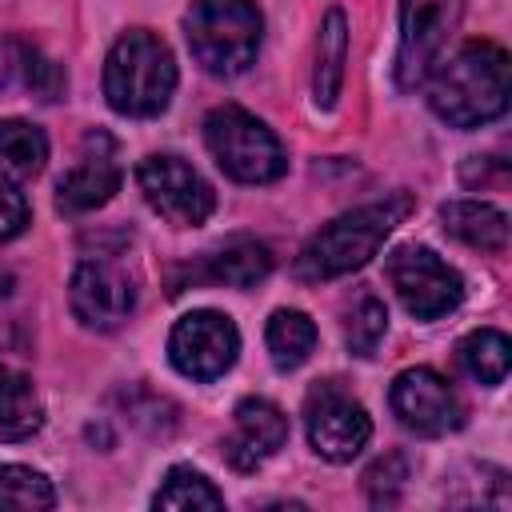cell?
<instances>
[{
	"label": "cell",
	"instance_id": "1",
	"mask_svg": "<svg viewBox=\"0 0 512 512\" xmlns=\"http://www.w3.org/2000/svg\"><path fill=\"white\" fill-rule=\"evenodd\" d=\"M508 52L492 40H468L432 68L428 104L452 128H480L508 108Z\"/></svg>",
	"mask_w": 512,
	"mask_h": 512
},
{
	"label": "cell",
	"instance_id": "2",
	"mask_svg": "<svg viewBox=\"0 0 512 512\" xmlns=\"http://www.w3.org/2000/svg\"><path fill=\"white\" fill-rule=\"evenodd\" d=\"M408 212H412V196L396 192L388 200H376L328 220L296 256V276L308 284H320V280H336L344 272L364 268Z\"/></svg>",
	"mask_w": 512,
	"mask_h": 512
},
{
	"label": "cell",
	"instance_id": "3",
	"mask_svg": "<svg viewBox=\"0 0 512 512\" xmlns=\"http://www.w3.org/2000/svg\"><path fill=\"white\" fill-rule=\"evenodd\" d=\"M176 92V60L168 44L148 32H124L104 60V96L120 116H156Z\"/></svg>",
	"mask_w": 512,
	"mask_h": 512
},
{
	"label": "cell",
	"instance_id": "4",
	"mask_svg": "<svg viewBox=\"0 0 512 512\" xmlns=\"http://www.w3.org/2000/svg\"><path fill=\"white\" fill-rule=\"evenodd\" d=\"M184 28L188 48L204 72L236 76L256 60L264 20L252 0H196L188 8Z\"/></svg>",
	"mask_w": 512,
	"mask_h": 512
},
{
	"label": "cell",
	"instance_id": "5",
	"mask_svg": "<svg viewBox=\"0 0 512 512\" xmlns=\"http://www.w3.org/2000/svg\"><path fill=\"white\" fill-rule=\"evenodd\" d=\"M204 144L212 160L240 184H272L288 168L276 132L236 104H220L204 116Z\"/></svg>",
	"mask_w": 512,
	"mask_h": 512
},
{
	"label": "cell",
	"instance_id": "6",
	"mask_svg": "<svg viewBox=\"0 0 512 512\" xmlns=\"http://www.w3.org/2000/svg\"><path fill=\"white\" fill-rule=\"evenodd\" d=\"M464 0H400V44H396V84L416 88L440 64L452 32L460 28Z\"/></svg>",
	"mask_w": 512,
	"mask_h": 512
},
{
	"label": "cell",
	"instance_id": "7",
	"mask_svg": "<svg viewBox=\"0 0 512 512\" xmlns=\"http://www.w3.org/2000/svg\"><path fill=\"white\" fill-rule=\"evenodd\" d=\"M388 280L416 320H440L464 300V280L432 248L404 244L388 256Z\"/></svg>",
	"mask_w": 512,
	"mask_h": 512
},
{
	"label": "cell",
	"instance_id": "8",
	"mask_svg": "<svg viewBox=\"0 0 512 512\" xmlns=\"http://www.w3.org/2000/svg\"><path fill=\"white\" fill-rule=\"evenodd\" d=\"M304 428H308V444L316 448V456L332 464H348L352 456H360V448L372 436V420L364 404L352 392H344L336 380H324L308 392Z\"/></svg>",
	"mask_w": 512,
	"mask_h": 512
},
{
	"label": "cell",
	"instance_id": "9",
	"mask_svg": "<svg viewBox=\"0 0 512 512\" xmlns=\"http://www.w3.org/2000/svg\"><path fill=\"white\" fill-rule=\"evenodd\" d=\"M136 184L152 212H160L168 224H204L216 208L212 184L184 164L180 156H148L136 168Z\"/></svg>",
	"mask_w": 512,
	"mask_h": 512
},
{
	"label": "cell",
	"instance_id": "10",
	"mask_svg": "<svg viewBox=\"0 0 512 512\" xmlns=\"http://www.w3.org/2000/svg\"><path fill=\"white\" fill-rule=\"evenodd\" d=\"M240 352V332L228 316L220 312H188L176 320L172 336H168V356L176 364L180 376L188 380H216L236 364Z\"/></svg>",
	"mask_w": 512,
	"mask_h": 512
},
{
	"label": "cell",
	"instance_id": "11",
	"mask_svg": "<svg viewBox=\"0 0 512 512\" xmlns=\"http://www.w3.org/2000/svg\"><path fill=\"white\" fill-rule=\"evenodd\" d=\"M388 404H392L396 420L416 436H444L464 424V404H460L456 388L432 368L400 372L392 380Z\"/></svg>",
	"mask_w": 512,
	"mask_h": 512
},
{
	"label": "cell",
	"instance_id": "12",
	"mask_svg": "<svg viewBox=\"0 0 512 512\" xmlns=\"http://www.w3.org/2000/svg\"><path fill=\"white\" fill-rule=\"evenodd\" d=\"M68 300H72V312L84 328L112 332L136 308V280L112 260H84L72 272Z\"/></svg>",
	"mask_w": 512,
	"mask_h": 512
},
{
	"label": "cell",
	"instance_id": "13",
	"mask_svg": "<svg viewBox=\"0 0 512 512\" xmlns=\"http://www.w3.org/2000/svg\"><path fill=\"white\" fill-rule=\"evenodd\" d=\"M116 188H120L116 144H112L108 132L92 128L80 144V160L56 184V208L68 212V216H80V212H92V208L108 204Z\"/></svg>",
	"mask_w": 512,
	"mask_h": 512
},
{
	"label": "cell",
	"instance_id": "14",
	"mask_svg": "<svg viewBox=\"0 0 512 512\" xmlns=\"http://www.w3.org/2000/svg\"><path fill=\"white\" fill-rule=\"evenodd\" d=\"M284 440H288V416L272 400L248 396L232 412V432L224 440V456H228L232 468L252 472L268 456H276L284 448Z\"/></svg>",
	"mask_w": 512,
	"mask_h": 512
},
{
	"label": "cell",
	"instance_id": "15",
	"mask_svg": "<svg viewBox=\"0 0 512 512\" xmlns=\"http://www.w3.org/2000/svg\"><path fill=\"white\" fill-rule=\"evenodd\" d=\"M440 220H444V232L468 248H480V252H504L508 248V216L496 204L452 200L440 208Z\"/></svg>",
	"mask_w": 512,
	"mask_h": 512
},
{
	"label": "cell",
	"instance_id": "16",
	"mask_svg": "<svg viewBox=\"0 0 512 512\" xmlns=\"http://www.w3.org/2000/svg\"><path fill=\"white\" fill-rule=\"evenodd\" d=\"M48 160V136L28 120H0V180L28 184Z\"/></svg>",
	"mask_w": 512,
	"mask_h": 512
},
{
	"label": "cell",
	"instance_id": "17",
	"mask_svg": "<svg viewBox=\"0 0 512 512\" xmlns=\"http://www.w3.org/2000/svg\"><path fill=\"white\" fill-rule=\"evenodd\" d=\"M272 272V252L264 240H252V236H236L228 240L224 248H216L204 264V276L216 280V284H228V288H252L260 284L264 276Z\"/></svg>",
	"mask_w": 512,
	"mask_h": 512
},
{
	"label": "cell",
	"instance_id": "18",
	"mask_svg": "<svg viewBox=\"0 0 512 512\" xmlns=\"http://www.w3.org/2000/svg\"><path fill=\"white\" fill-rule=\"evenodd\" d=\"M44 424V404L28 376L0 364V440H28Z\"/></svg>",
	"mask_w": 512,
	"mask_h": 512
},
{
	"label": "cell",
	"instance_id": "19",
	"mask_svg": "<svg viewBox=\"0 0 512 512\" xmlns=\"http://www.w3.org/2000/svg\"><path fill=\"white\" fill-rule=\"evenodd\" d=\"M344 56H348V24L344 12L332 8L320 24V48H316V76H312V96L316 108H332L344 84Z\"/></svg>",
	"mask_w": 512,
	"mask_h": 512
},
{
	"label": "cell",
	"instance_id": "20",
	"mask_svg": "<svg viewBox=\"0 0 512 512\" xmlns=\"http://www.w3.org/2000/svg\"><path fill=\"white\" fill-rule=\"evenodd\" d=\"M264 340H268L272 364L280 372H292V368H300L312 356V348H316V324L304 312H296V308H280V312H272Z\"/></svg>",
	"mask_w": 512,
	"mask_h": 512
},
{
	"label": "cell",
	"instance_id": "21",
	"mask_svg": "<svg viewBox=\"0 0 512 512\" xmlns=\"http://www.w3.org/2000/svg\"><path fill=\"white\" fill-rule=\"evenodd\" d=\"M460 364H464V372L472 380H480L488 388L492 384H504L508 364H512V344L496 328H476V332H468L460 340Z\"/></svg>",
	"mask_w": 512,
	"mask_h": 512
},
{
	"label": "cell",
	"instance_id": "22",
	"mask_svg": "<svg viewBox=\"0 0 512 512\" xmlns=\"http://www.w3.org/2000/svg\"><path fill=\"white\" fill-rule=\"evenodd\" d=\"M152 504L168 508V512H196V508H224V496L216 492V484L204 472L176 464V468H168V476H164L160 492L152 496Z\"/></svg>",
	"mask_w": 512,
	"mask_h": 512
},
{
	"label": "cell",
	"instance_id": "23",
	"mask_svg": "<svg viewBox=\"0 0 512 512\" xmlns=\"http://www.w3.org/2000/svg\"><path fill=\"white\" fill-rule=\"evenodd\" d=\"M56 504V492H52V480L36 468H24V464H4L0 468V508H12V512H44Z\"/></svg>",
	"mask_w": 512,
	"mask_h": 512
},
{
	"label": "cell",
	"instance_id": "24",
	"mask_svg": "<svg viewBox=\"0 0 512 512\" xmlns=\"http://www.w3.org/2000/svg\"><path fill=\"white\" fill-rule=\"evenodd\" d=\"M384 332H388V312H384V304H380L376 296H360V300L352 304L348 320H344V340H348V348H352L356 356H372V352L380 348Z\"/></svg>",
	"mask_w": 512,
	"mask_h": 512
},
{
	"label": "cell",
	"instance_id": "25",
	"mask_svg": "<svg viewBox=\"0 0 512 512\" xmlns=\"http://www.w3.org/2000/svg\"><path fill=\"white\" fill-rule=\"evenodd\" d=\"M404 480H408V460H404L400 452L380 456V460H376V464L364 472L368 500H372V504H396V496H400Z\"/></svg>",
	"mask_w": 512,
	"mask_h": 512
},
{
	"label": "cell",
	"instance_id": "26",
	"mask_svg": "<svg viewBox=\"0 0 512 512\" xmlns=\"http://www.w3.org/2000/svg\"><path fill=\"white\" fill-rule=\"evenodd\" d=\"M32 44L4 36L0 40V92H8L12 84H28V64H32Z\"/></svg>",
	"mask_w": 512,
	"mask_h": 512
},
{
	"label": "cell",
	"instance_id": "27",
	"mask_svg": "<svg viewBox=\"0 0 512 512\" xmlns=\"http://www.w3.org/2000/svg\"><path fill=\"white\" fill-rule=\"evenodd\" d=\"M28 224V200L20 196L16 184L0 180V244H8L12 236H20Z\"/></svg>",
	"mask_w": 512,
	"mask_h": 512
}]
</instances>
